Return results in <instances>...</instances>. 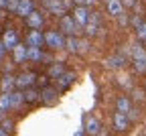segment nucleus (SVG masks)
<instances>
[{
    "label": "nucleus",
    "instance_id": "obj_10",
    "mask_svg": "<svg viewBox=\"0 0 146 136\" xmlns=\"http://www.w3.org/2000/svg\"><path fill=\"white\" fill-rule=\"evenodd\" d=\"M0 41H2V45H4L6 51H12V49L18 45V33H16L14 29H6Z\"/></svg>",
    "mask_w": 146,
    "mask_h": 136
},
{
    "label": "nucleus",
    "instance_id": "obj_27",
    "mask_svg": "<svg viewBox=\"0 0 146 136\" xmlns=\"http://www.w3.org/2000/svg\"><path fill=\"white\" fill-rule=\"evenodd\" d=\"M18 2H21V0H8V6H6V10H8V12H12V14H16Z\"/></svg>",
    "mask_w": 146,
    "mask_h": 136
},
{
    "label": "nucleus",
    "instance_id": "obj_30",
    "mask_svg": "<svg viewBox=\"0 0 146 136\" xmlns=\"http://www.w3.org/2000/svg\"><path fill=\"white\" fill-rule=\"evenodd\" d=\"M122 4H124V8L128 10V8H134V6H136V0H122Z\"/></svg>",
    "mask_w": 146,
    "mask_h": 136
},
{
    "label": "nucleus",
    "instance_id": "obj_19",
    "mask_svg": "<svg viewBox=\"0 0 146 136\" xmlns=\"http://www.w3.org/2000/svg\"><path fill=\"white\" fill-rule=\"evenodd\" d=\"M130 110H132V102H130V98H126V95H120V98L116 100V112H120V114H130Z\"/></svg>",
    "mask_w": 146,
    "mask_h": 136
},
{
    "label": "nucleus",
    "instance_id": "obj_38",
    "mask_svg": "<svg viewBox=\"0 0 146 136\" xmlns=\"http://www.w3.org/2000/svg\"><path fill=\"white\" fill-rule=\"evenodd\" d=\"M0 12H2V10H0Z\"/></svg>",
    "mask_w": 146,
    "mask_h": 136
},
{
    "label": "nucleus",
    "instance_id": "obj_14",
    "mask_svg": "<svg viewBox=\"0 0 146 136\" xmlns=\"http://www.w3.org/2000/svg\"><path fill=\"white\" fill-rule=\"evenodd\" d=\"M33 10H36V2H35V0H21V2H18V8H16V16L27 18Z\"/></svg>",
    "mask_w": 146,
    "mask_h": 136
},
{
    "label": "nucleus",
    "instance_id": "obj_25",
    "mask_svg": "<svg viewBox=\"0 0 146 136\" xmlns=\"http://www.w3.org/2000/svg\"><path fill=\"white\" fill-rule=\"evenodd\" d=\"M108 65L112 69H120V67L126 65V57L124 55H112V57H110V61H108Z\"/></svg>",
    "mask_w": 146,
    "mask_h": 136
},
{
    "label": "nucleus",
    "instance_id": "obj_20",
    "mask_svg": "<svg viewBox=\"0 0 146 136\" xmlns=\"http://www.w3.org/2000/svg\"><path fill=\"white\" fill-rule=\"evenodd\" d=\"M65 71H67V69H65V65H63V63H51V65H49V71H47V75L51 77V79H55V81H57L59 77L65 73Z\"/></svg>",
    "mask_w": 146,
    "mask_h": 136
},
{
    "label": "nucleus",
    "instance_id": "obj_12",
    "mask_svg": "<svg viewBox=\"0 0 146 136\" xmlns=\"http://www.w3.org/2000/svg\"><path fill=\"white\" fill-rule=\"evenodd\" d=\"M75 79H77V75L73 73V71H65L59 79H57V91H65V89H69L73 83H75Z\"/></svg>",
    "mask_w": 146,
    "mask_h": 136
},
{
    "label": "nucleus",
    "instance_id": "obj_24",
    "mask_svg": "<svg viewBox=\"0 0 146 136\" xmlns=\"http://www.w3.org/2000/svg\"><path fill=\"white\" fill-rule=\"evenodd\" d=\"M132 63H134L136 73H146V51H144L142 55L134 57V59H132Z\"/></svg>",
    "mask_w": 146,
    "mask_h": 136
},
{
    "label": "nucleus",
    "instance_id": "obj_39",
    "mask_svg": "<svg viewBox=\"0 0 146 136\" xmlns=\"http://www.w3.org/2000/svg\"><path fill=\"white\" fill-rule=\"evenodd\" d=\"M106 2H108V0H106Z\"/></svg>",
    "mask_w": 146,
    "mask_h": 136
},
{
    "label": "nucleus",
    "instance_id": "obj_22",
    "mask_svg": "<svg viewBox=\"0 0 146 136\" xmlns=\"http://www.w3.org/2000/svg\"><path fill=\"white\" fill-rule=\"evenodd\" d=\"M12 59H14V63H25V61H27V47L18 43V45L12 49Z\"/></svg>",
    "mask_w": 146,
    "mask_h": 136
},
{
    "label": "nucleus",
    "instance_id": "obj_4",
    "mask_svg": "<svg viewBox=\"0 0 146 136\" xmlns=\"http://www.w3.org/2000/svg\"><path fill=\"white\" fill-rule=\"evenodd\" d=\"M45 45L53 51H59L65 47V37L59 31H47L45 33Z\"/></svg>",
    "mask_w": 146,
    "mask_h": 136
},
{
    "label": "nucleus",
    "instance_id": "obj_40",
    "mask_svg": "<svg viewBox=\"0 0 146 136\" xmlns=\"http://www.w3.org/2000/svg\"><path fill=\"white\" fill-rule=\"evenodd\" d=\"M144 136H146V134H144Z\"/></svg>",
    "mask_w": 146,
    "mask_h": 136
},
{
    "label": "nucleus",
    "instance_id": "obj_33",
    "mask_svg": "<svg viewBox=\"0 0 146 136\" xmlns=\"http://www.w3.org/2000/svg\"><path fill=\"white\" fill-rule=\"evenodd\" d=\"M8 6V0H0V10H6Z\"/></svg>",
    "mask_w": 146,
    "mask_h": 136
},
{
    "label": "nucleus",
    "instance_id": "obj_31",
    "mask_svg": "<svg viewBox=\"0 0 146 136\" xmlns=\"http://www.w3.org/2000/svg\"><path fill=\"white\" fill-rule=\"evenodd\" d=\"M4 53H6V49H4V45H2V41H0V61L4 59Z\"/></svg>",
    "mask_w": 146,
    "mask_h": 136
},
{
    "label": "nucleus",
    "instance_id": "obj_32",
    "mask_svg": "<svg viewBox=\"0 0 146 136\" xmlns=\"http://www.w3.org/2000/svg\"><path fill=\"white\" fill-rule=\"evenodd\" d=\"M73 6H85V0H71Z\"/></svg>",
    "mask_w": 146,
    "mask_h": 136
},
{
    "label": "nucleus",
    "instance_id": "obj_17",
    "mask_svg": "<svg viewBox=\"0 0 146 136\" xmlns=\"http://www.w3.org/2000/svg\"><path fill=\"white\" fill-rule=\"evenodd\" d=\"M85 132L89 136H98L102 132V122L98 118H94V116H89V118L85 120Z\"/></svg>",
    "mask_w": 146,
    "mask_h": 136
},
{
    "label": "nucleus",
    "instance_id": "obj_18",
    "mask_svg": "<svg viewBox=\"0 0 146 136\" xmlns=\"http://www.w3.org/2000/svg\"><path fill=\"white\" fill-rule=\"evenodd\" d=\"M23 98L27 104H36V102H41V89H36V87H27L23 91Z\"/></svg>",
    "mask_w": 146,
    "mask_h": 136
},
{
    "label": "nucleus",
    "instance_id": "obj_11",
    "mask_svg": "<svg viewBox=\"0 0 146 136\" xmlns=\"http://www.w3.org/2000/svg\"><path fill=\"white\" fill-rule=\"evenodd\" d=\"M106 12H108L110 16L118 18V16L126 14V8H124V4H122V0H108V2H106Z\"/></svg>",
    "mask_w": 146,
    "mask_h": 136
},
{
    "label": "nucleus",
    "instance_id": "obj_35",
    "mask_svg": "<svg viewBox=\"0 0 146 136\" xmlns=\"http://www.w3.org/2000/svg\"><path fill=\"white\" fill-rule=\"evenodd\" d=\"M73 136H85V134H83V132L79 130V132H75V134H73Z\"/></svg>",
    "mask_w": 146,
    "mask_h": 136
},
{
    "label": "nucleus",
    "instance_id": "obj_23",
    "mask_svg": "<svg viewBox=\"0 0 146 136\" xmlns=\"http://www.w3.org/2000/svg\"><path fill=\"white\" fill-rule=\"evenodd\" d=\"M23 104H25L23 91H10V110H18Z\"/></svg>",
    "mask_w": 146,
    "mask_h": 136
},
{
    "label": "nucleus",
    "instance_id": "obj_6",
    "mask_svg": "<svg viewBox=\"0 0 146 136\" xmlns=\"http://www.w3.org/2000/svg\"><path fill=\"white\" fill-rule=\"evenodd\" d=\"M89 14H91V10L87 8V6H73V21H75V25L79 27V29H85V25H87V21H89Z\"/></svg>",
    "mask_w": 146,
    "mask_h": 136
},
{
    "label": "nucleus",
    "instance_id": "obj_9",
    "mask_svg": "<svg viewBox=\"0 0 146 136\" xmlns=\"http://www.w3.org/2000/svg\"><path fill=\"white\" fill-rule=\"evenodd\" d=\"M112 128H114L116 132H126L128 128H130V118H128L126 114L116 112V114L112 116Z\"/></svg>",
    "mask_w": 146,
    "mask_h": 136
},
{
    "label": "nucleus",
    "instance_id": "obj_21",
    "mask_svg": "<svg viewBox=\"0 0 146 136\" xmlns=\"http://www.w3.org/2000/svg\"><path fill=\"white\" fill-rule=\"evenodd\" d=\"M0 91L2 93H10V91H14V75H4L2 79H0Z\"/></svg>",
    "mask_w": 146,
    "mask_h": 136
},
{
    "label": "nucleus",
    "instance_id": "obj_29",
    "mask_svg": "<svg viewBox=\"0 0 146 136\" xmlns=\"http://www.w3.org/2000/svg\"><path fill=\"white\" fill-rule=\"evenodd\" d=\"M0 128H2L6 134H10L12 128H14V126H12V120H2V126H0Z\"/></svg>",
    "mask_w": 146,
    "mask_h": 136
},
{
    "label": "nucleus",
    "instance_id": "obj_36",
    "mask_svg": "<svg viewBox=\"0 0 146 136\" xmlns=\"http://www.w3.org/2000/svg\"><path fill=\"white\" fill-rule=\"evenodd\" d=\"M0 136H8V134H6V132H4L2 128H0Z\"/></svg>",
    "mask_w": 146,
    "mask_h": 136
},
{
    "label": "nucleus",
    "instance_id": "obj_26",
    "mask_svg": "<svg viewBox=\"0 0 146 136\" xmlns=\"http://www.w3.org/2000/svg\"><path fill=\"white\" fill-rule=\"evenodd\" d=\"M10 110V93H0V112Z\"/></svg>",
    "mask_w": 146,
    "mask_h": 136
},
{
    "label": "nucleus",
    "instance_id": "obj_34",
    "mask_svg": "<svg viewBox=\"0 0 146 136\" xmlns=\"http://www.w3.org/2000/svg\"><path fill=\"white\" fill-rule=\"evenodd\" d=\"M96 2H98V0H85V6H87V8H89V6H94V4H96Z\"/></svg>",
    "mask_w": 146,
    "mask_h": 136
},
{
    "label": "nucleus",
    "instance_id": "obj_37",
    "mask_svg": "<svg viewBox=\"0 0 146 136\" xmlns=\"http://www.w3.org/2000/svg\"><path fill=\"white\" fill-rule=\"evenodd\" d=\"M0 118H2V112H0Z\"/></svg>",
    "mask_w": 146,
    "mask_h": 136
},
{
    "label": "nucleus",
    "instance_id": "obj_1",
    "mask_svg": "<svg viewBox=\"0 0 146 136\" xmlns=\"http://www.w3.org/2000/svg\"><path fill=\"white\" fill-rule=\"evenodd\" d=\"M43 2V6H45V10L49 12V14H53V16H65L67 14V10L71 8V0H41Z\"/></svg>",
    "mask_w": 146,
    "mask_h": 136
},
{
    "label": "nucleus",
    "instance_id": "obj_5",
    "mask_svg": "<svg viewBox=\"0 0 146 136\" xmlns=\"http://www.w3.org/2000/svg\"><path fill=\"white\" fill-rule=\"evenodd\" d=\"M83 31H85L87 37H98L100 35V31H102V16H100V12H91L89 14V21H87Z\"/></svg>",
    "mask_w": 146,
    "mask_h": 136
},
{
    "label": "nucleus",
    "instance_id": "obj_28",
    "mask_svg": "<svg viewBox=\"0 0 146 136\" xmlns=\"http://www.w3.org/2000/svg\"><path fill=\"white\" fill-rule=\"evenodd\" d=\"M118 23H120V27H122V29H126L128 25H130V16H128V14H122V16H118Z\"/></svg>",
    "mask_w": 146,
    "mask_h": 136
},
{
    "label": "nucleus",
    "instance_id": "obj_2",
    "mask_svg": "<svg viewBox=\"0 0 146 136\" xmlns=\"http://www.w3.org/2000/svg\"><path fill=\"white\" fill-rule=\"evenodd\" d=\"M59 29H61L59 33H61L63 37H65V35H67V37H77L79 31H81V29L75 25V21H73L71 14H65V16L59 18Z\"/></svg>",
    "mask_w": 146,
    "mask_h": 136
},
{
    "label": "nucleus",
    "instance_id": "obj_8",
    "mask_svg": "<svg viewBox=\"0 0 146 136\" xmlns=\"http://www.w3.org/2000/svg\"><path fill=\"white\" fill-rule=\"evenodd\" d=\"M25 23H27V27H29L31 31H41L43 25H45V18H43V14H41L39 10H33V12L25 18Z\"/></svg>",
    "mask_w": 146,
    "mask_h": 136
},
{
    "label": "nucleus",
    "instance_id": "obj_16",
    "mask_svg": "<svg viewBox=\"0 0 146 136\" xmlns=\"http://www.w3.org/2000/svg\"><path fill=\"white\" fill-rule=\"evenodd\" d=\"M27 61H33V63H43V61H49V57L36 47H27Z\"/></svg>",
    "mask_w": 146,
    "mask_h": 136
},
{
    "label": "nucleus",
    "instance_id": "obj_15",
    "mask_svg": "<svg viewBox=\"0 0 146 136\" xmlns=\"http://www.w3.org/2000/svg\"><path fill=\"white\" fill-rule=\"evenodd\" d=\"M27 43H29V47L41 49V47L45 45V35H43L41 31H29V35H27Z\"/></svg>",
    "mask_w": 146,
    "mask_h": 136
},
{
    "label": "nucleus",
    "instance_id": "obj_13",
    "mask_svg": "<svg viewBox=\"0 0 146 136\" xmlns=\"http://www.w3.org/2000/svg\"><path fill=\"white\" fill-rule=\"evenodd\" d=\"M59 100V91L55 89V87H43L41 89V102L45 106H53V104H57Z\"/></svg>",
    "mask_w": 146,
    "mask_h": 136
},
{
    "label": "nucleus",
    "instance_id": "obj_3",
    "mask_svg": "<svg viewBox=\"0 0 146 136\" xmlns=\"http://www.w3.org/2000/svg\"><path fill=\"white\" fill-rule=\"evenodd\" d=\"M65 47H67V51L77 53V55L87 53V49H89L87 39H81V37H67V39H65Z\"/></svg>",
    "mask_w": 146,
    "mask_h": 136
},
{
    "label": "nucleus",
    "instance_id": "obj_7",
    "mask_svg": "<svg viewBox=\"0 0 146 136\" xmlns=\"http://www.w3.org/2000/svg\"><path fill=\"white\" fill-rule=\"evenodd\" d=\"M36 81V75L33 71H25L18 77H14V87L18 89H27V87H33V83Z\"/></svg>",
    "mask_w": 146,
    "mask_h": 136
}]
</instances>
